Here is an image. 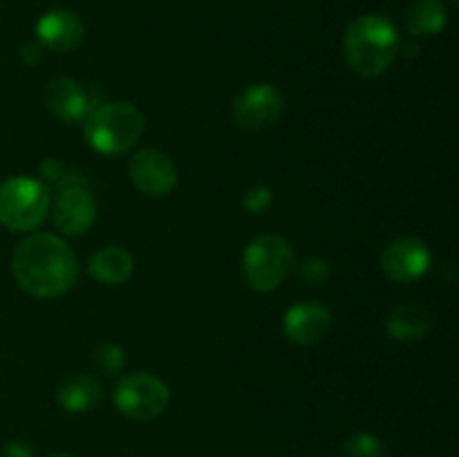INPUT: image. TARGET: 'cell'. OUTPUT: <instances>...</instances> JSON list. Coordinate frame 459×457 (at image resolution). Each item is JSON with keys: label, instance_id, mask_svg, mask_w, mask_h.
I'll use <instances>...</instances> for the list:
<instances>
[{"label": "cell", "instance_id": "obj_13", "mask_svg": "<svg viewBox=\"0 0 459 457\" xmlns=\"http://www.w3.org/2000/svg\"><path fill=\"white\" fill-rule=\"evenodd\" d=\"M43 97L48 110L58 121H65V124L83 121L88 112L92 110V101H90L85 88L72 76H56V79L49 81L45 85Z\"/></svg>", "mask_w": 459, "mask_h": 457}, {"label": "cell", "instance_id": "obj_25", "mask_svg": "<svg viewBox=\"0 0 459 457\" xmlns=\"http://www.w3.org/2000/svg\"><path fill=\"white\" fill-rule=\"evenodd\" d=\"M49 457H74V455H67V453H56V455H49Z\"/></svg>", "mask_w": 459, "mask_h": 457}, {"label": "cell", "instance_id": "obj_15", "mask_svg": "<svg viewBox=\"0 0 459 457\" xmlns=\"http://www.w3.org/2000/svg\"><path fill=\"white\" fill-rule=\"evenodd\" d=\"M88 273L106 287L124 285L134 273V258L119 245H108L88 260Z\"/></svg>", "mask_w": 459, "mask_h": 457}, {"label": "cell", "instance_id": "obj_5", "mask_svg": "<svg viewBox=\"0 0 459 457\" xmlns=\"http://www.w3.org/2000/svg\"><path fill=\"white\" fill-rule=\"evenodd\" d=\"M52 193L31 177H9L0 184V224L7 231L30 233L48 220Z\"/></svg>", "mask_w": 459, "mask_h": 457}, {"label": "cell", "instance_id": "obj_1", "mask_svg": "<svg viewBox=\"0 0 459 457\" xmlns=\"http://www.w3.org/2000/svg\"><path fill=\"white\" fill-rule=\"evenodd\" d=\"M18 287L34 298H58L76 285L79 260L74 249L54 233H31L12 255Z\"/></svg>", "mask_w": 459, "mask_h": 457}, {"label": "cell", "instance_id": "obj_12", "mask_svg": "<svg viewBox=\"0 0 459 457\" xmlns=\"http://www.w3.org/2000/svg\"><path fill=\"white\" fill-rule=\"evenodd\" d=\"M36 39L43 49H52L56 54L72 52L83 43L85 22L70 9H52L36 22Z\"/></svg>", "mask_w": 459, "mask_h": 457}, {"label": "cell", "instance_id": "obj_19", "mask_svg": "<svg viewBox=\"0 0 459 457\" xmlns=\"http://www.w3.org/2000/svg\"><path fill=\"white\" fill-rule=\"evenodd\" d=\"M92 361L97 370H101L103 375H119L126 367V352L121 345L117 343H103L94 349Z\"/></svg>", "mask_w": 459, "mask_h": 457}, {"label": "cell", "instance_id": "obj_3", "mask_svg": "<svg viewBox=\"0 0 459 457\" xmlns=\"http://www.w3.org/2000/svg\"><path fill=\"white\" fill-rule=\"evenodd\" d=\"M143 112L130 101H110L92 106L83 119L85 142L108 157L126 155L143 137Z\"/></svg>", "mask_w": 459, "mask_h": 457}, {"label": "cell", "instance_id": "obj_18", "mask_svg": "<svg viewBox=\"0 0 459 457\" xmlns=\"http://www.w3.org/2000/svg\"><path fill=\"white\" fill-rule=\"evenodd\" d=\"M343 455L345 457H385L384 442L377 435L366 433H354L352 437L345 439L343 444Z\"/></svg>", "mask_w": 459, "mask_h": 457}, {"label": "cell", "instance_id": "obj_7", "mask_svg": "<svg viewBox=\"0 0 459 457\" xmlns=\"http://www.w3.org/2000/svg\"><path fill=\"white\" fill-rule=\"evenodd\" d=\"M285 110L281 90L272 83H254L242 90L233 101V121L247 133H263L272 128Z\"/></svg>", "mask_w": 459, "mask_h": 457}, {"label": "cell", "instance_id": "obj_22", "mask_svg": "<svg viewBox=\"0 0 459 457\" xmlns=\"http://www.w3.org/2000/svg\"><path fill=\"white\" fill-rule=\"evenodd\" d=\"M0 457H34V448L30 444L21 442V439H13V442L4 444Z\"/></svg>", "mask_w": 459, "mask_h": 457}, {"label": "cell", "instance_id": "obj_20", "mask_svg": "<svg viewBox=\"0 0 459 457\" xmlns=\"http://www.w3.org/2000/svg\"><path fill=\"white\" fill-rule=\"evenodd\" d=\"M330 273L332 269L327 260L318 258V255H309V258L300 260L299 264V276L303 278L305 285H323L330 278Z\"/></svg>", "mask_w": 459, "mask_h": 457}, {"label": "cell", "instance_id": "obj_11", "mask_svg": "<svg viewBox=\"0 0 459 457\" xmlns=\"http://www.w3.org/2000/svg\"><path fill=\"white\" fill-rule=\"evenodd\" d=\"M334 325V316L327 307L318 303H299L287 309L282 318V332L287 339L303 348L321 343Z\"/></svg>", "mask_w": 459, "mask_h": 457}, {"label": "cell", "instance_id": "obj_26", "mask_svg": "<svg viewBox=\"0 0 459 457\" xmlns=\"http://www.w3.org/2000/svg\"><path fill=\"white\" fill-rule=\"evenodd\" d=\"M451 3H453V4H457V0H451Z\"/></svg>", "mask_w": 459, "mask_h": 457}, {"label": "cell", "instance_id": "obj_16", "mask_svg": "<svg viewBox=\"0 0 459 457\" xmlns=\"http://www.w3.org/2000/svg\"><path fill=\"white\" fill-rule=\"evenodd\" d=\"M103 399V388L94 376L90 375H72L58 385L56 401L63 410L74 412H90L97 408V403Z\"/></svg>", "mask_w": 459, "mask_h": 457}, {"label": "cell", "instance_id": "obj_17", "mask_svg": "<svg viewBox=\"0 0 459 457\" xmlns=\"http://www.w3.org/2000/svg\"><path fill=\"white\" fill-rule=\"evenodd\" d=\"M406 30L412 36H437L446 27L448 12L442 4V0H412L411 7L406 9Z\"/></svg>", "mask_w": 459, "mask_h": 457}, {"label": "cell", "instance_id": "obj_4", "mask_svg": "<svg viewBox=\"0 0 459 457\" xmlns=\"http://www.w3.org/2000/svg\"><path fill=\"white\" fill-rule=\"evenodd\" d=\"M294 267V249L278 233H263L242 254V280L249 289L269 294L278 289Z\"/></svg>", "mask_w": 459, "mask_h": 457}, {"label": "cell", "instance_id": "obj_9", "mask_svg": "<svg viewBox=\"0 0 459 457\" xmlns=\"http://www.w3.org/2000/svg\"><path fill=\"white\" fill-rule=\"evenodd\" d=\"M433 255L420 237L403 236L388 242L379 255L381 272L393 282H415L430 269Z\"/></svg>", "mask_w": 459, "mask_h": 457}, {"label": "cell", "instance_id": "obj_10", "mask_svg": "<svg viewBox=\"0 0 459 457\" xmlns=\"http://www.w3.org/2000/svg\"><path fill=\"white\" fill-rule=\"evenodd\" d=\"M54 227L65 236H83L97 222V200L88 186L58 188L56 200L49 206Z\"/></svg>", "mask_w": 459, "mask_h": 457}, {"label": "cell", "instance_id": "obj_14", "mask_svg": "<svg viewBox=\"0 0 459 457\" xmlns=\"http://www.w3.org/2000/svg\"><path fill=\"white\" fill-rule=\"evenodd\" d=\"M433 327V316L429 307L421 303H402L385 318V332L393 341L399 343H415L429 336Z\"/></svg>", "mask_w": 459, "mask_h": 457}, {"label": "cell", "instance_id": "obj_2", "mask_svg": "<svg viewBox=\"0 0 459 457\" xmlns=\"http://www.w3.org/2000/svg\"><path fill=\"white\" fill-rule=\"evenodd\" d=\"M402 40L390 18L366 13L352 21L343 36V58L350 70L366 79L388 72L397 58Z\"/></svg>", "mask_w": 459, "mask_h": 457}, {"label": "cell", "instance_id": "obj_23", "mask_svg": "<svg viewBox=\"0 0 459 457\" xmlns=\"http://www.w3.org/2000/svg\"><path fill=\"white\" fill-rule=\"evenodd\" d=\"M63 175H65V168H63V164L58 160H45L40 164V177L45 182H61Z\"/></svg>", "mask_w": 459, "mask_h": 457}, {"label": "cell", "instance_id": "obj_6", "mask_svg": "<svg viewBox=\"0 0 459 457\" xmlns=\"http://www.w3.org/2000/svg\"><path fill=\"white\" fill-rule=\"evenodd\" d=\"M170 403V390L160 376L148 372H133L121 376L115 388V406L133 421H152Z\"/></svg>", "mask_w": 459, "mask_h": 457}, {"label": "cell", "instance_id": "obj_21", "mask_svg": "<svg viewBox=\"0 0 459 457\" xmlns=\"http://www.w3.org/2000/svg\"><path fill=\"white\" fill-rule=\"evenodd\" d=\"M272 202H273V193L272 188L264 186V184H255V186L249 188V191L245 193V197H242V206H245L251 215L267 213Z\"/></svg>", "mask_w": 459, "mask_h": 457}, {"label": "cell", "instance_id": "obj_8", "mask_svg": "<svg viewBox=\"0 0 459 457\" xmlns=\"http://www.w3.org/2000/svg\"><path fill=\"white\" fill-rule=\"evenodd\" d=\"M130 182L148 197H166L178 186V166L157 148H139L128 164Z\"/></svg>", "mask_w": 459, "mask_h": 457}, {"label": "cell", "instance_id": "obj_24", "mask_svg": "<svg viewBox=\"0 0 459 457\" xmlns=\"http://www.w3.org/2000/svg\"><path fill=\"white\" fill-rule=\"evenodd\" d=\"M21 61L25 63V65H34V63H39L40 54H43V45L36 40V43H25L21 47Z\"/></svg>", "mask_w": 459, "mask_h": 457}]
</instances>
